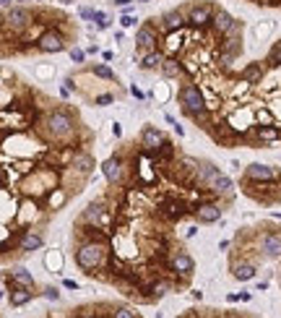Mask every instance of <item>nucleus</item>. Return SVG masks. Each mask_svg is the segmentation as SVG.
Wrapping results in <instances>:
<instances>
[{"label": "nucleus", "mask_w": 281, "mask_h": 318, "mask_svg": "<svg viewBox=\"0 0 281 318\" xmlns=\"http://www.w3.org/2000/svg\"><path fill=\"white\" fill-rule=\"evenodd\" d=\"M237 298H240V302H247L250 298H253V295H250V292H240V295H237Z\"/></svg>", "instance_id": "8fccbe9b"}, {"label": "nucleus", "mask_w": 281, "mask_h": 318, "mask_svg": "<svg viewBox=\"0 0 281 318\" xmlns=\"http://www.w3.org/2000/svg\"><path fill=\"white\" fill-rule=\"evenodd\" d=\"M68 55H71V60H73V63L75 65H83V63H86V50H81V47H71V50H68Z\"/></svg>", "instance_id": "473e14b6"}, {"label": "nucleus", "mask_w": 281, "mask_h": 318, "mask_svg": "<svg viewBox=\"0 0 281 318\" xmlns=\"http://www.w3.org/2000/svg\"><path fill=\"white\" fill-rule=\"evenodd\" d=\"M159 24H162V32H167V34H174V32H180V29L185 26L187 21H185V13H182L180 8H172V11L162 13V19H159Z\"/></svg>", "instance_id": "dca6fc26"}, {"label": "nucleus", "mask_w": 281, "mask_h": 318, "mask_svg": "<svg viewBox=\"0 0 281 318\" xmlns=\"http://www.w3.org/2000/svg\"><path fill=\"white\" fill-rule=\"evenodd\" d=\"M68 199H71V193H68V191H63V188H52L50 199H47V206L52 211H57V209H63L65 203H68Z\"/></svg>", "instance_id": "cd10ccee"}, {"label": "nucleus", "mask_w": 281, "mask_h": 318, "mask_svg": "<svg viewBox=\"0 0 281 318\" xmlns=\"http://www.w3.org/2000/svg\"><path fill=\"white\" fill-rule=\"evenodd\" d=\"M94 8H89V5H83V8H78V19H83V21H91L94 19Z\"/></svg>", "instance_id": "58836bf2"}, {"label": "nucleus", "mask_w": 281, "mask_h": 318, "mask_svg": "<svg viewBox=\"0 0 281 318\" xmlns=\"http://www.w3.org/2000/svg\"><path fill=\"white\" fill-rule=\"evenodd\" d=\"M42 298L55 302V300H60V290H57V287H44V290H42Z\"/></svg>", "instance_id": "4c0bfd02"}, {"label": "nucleus", "mask_w": 281, "mask_h": 318, "mask_svg": "<svg viewBox=\"0 0 281 318\" xmlns=\"http://www.w3.org/2000/svg\"><path fill=\"white\" fill-rule=\"evenodd\" d=\"M255 274H258L255 263H250V261L232 263V277L237 279V282H250V279H255Z\"/></svg>", "instance_id": "412c9836"}, {"label": "nucleus", "mask_w": 281, "mask_h": 318, "mask_svg": "<svg viewBox=\"0 0 281 318\" xmlns=\"http://www.w3.org/2000/svg\"><path fill=\"white\" fill-rule=\"evenodd\" d=\"M42 245H44V235L39 230H26L19 238V251L21 253H34V251H39Z\"/></svg>", "instance_id": "f3484780"}, {"label": "nucleus", "mask_w": 281, "mask_h": 318, "mask_svg": "<svg viewBox=\"0 0 281 318\" xmlns=\"http://www.w3.org/2000/svg\"><path fill=\"white\" fill-rule=\"evenodd\" d=\"M164 141H167L164 131H159L156 125H143V131H141V146H143V151L154 154L156 149L164 146Z\"/></svg>", "instance_id": "f8f14e48"}, {"label": "nucleus", "mask_w": 281, "mask_h": 318, "mask_svg": "<svg viewBox=\"0 0 281 318\" xmlns=\"http://www.w3.org/2000/svg\"><path fill=\"white\" fill-rule=\"evenodd\" d=\"M32 300H34V290H29V287L13 284L8 290V302L13 308H21V305H26V302H32Z\"/></svg>", "instance_id": "6ab92c4d"}, {"label": "nucleus", "mask_w": 281, "mask_h": 318, "mask_svg": "<svg viewBox=\"0 0 281 318\" xmlns=\"http://www.w3.org/2000/svg\"><path fill=\"white\" fill-rule=\"evenodd\" d=\"M276 178H279V172H276V167H271V164L253 162L245 167V180H250V183H273Z\"/></svg>", "instance_id": "9d476101"}, {"label": "nucleus", "mask_w": 281, "mask_h": 318, "mask_svg": "<svg viewBox=\"0 0 281 318\" xmlns=\"http://www.w3.org/2000/svg\"><path fill=\"white\" fill-rule=\"evenodd\" d=\"M255 139L261 143H276L281 139V131L276 125H258L255 128Z\"/></svg>", "instance_id": "a878e982"}, {"label": "nucleus", "mask_w": 281, "mask_h": 318, "mask_svg": "<svg viewBox=\"0 0 281 318\" xmlns=\"http://www.w3.org/2000/svg\"><path fill=\"white\" fill-rule=\"evenodd\" d=\"M86 55H99V47H96V44H89V47H86Z\"/></svg>", "instance_id": "a18cd8bd"}, {"label": "nucleus", "mask_w": 281, "mask_h": 318, "mask_svg": "<svg viewBox=\"0 0 281 318\" xmlns=\"http://www.w3.org/2000/svg\"><path fill=\"white\" fill-rule=\"evenodd\" d=\"M177 102H180V110L185 112L187 118H195V120H201L203 115H206V110H208L206 97H203V92L195 84H185V86H182L180 94H177Z\"/></svg>", "instance_id": "7ed1b4c3"}, {"label": "nucleus", "mask_w": 281, "mask_h": 318, "mask_svg": "<svg viewBox=\"0 0 281 318\" xmlns=\"http://www.w3.org/2000/svg\"><path fill=\"white\" fill-rule=\"evenodd\" d=\"M94 167H96V164H94V157H91L89 151H75V157H73V170H75V172L89 175Z\"/></svg>", "instance_id": "b1692460"}, {"label": "nucleus", "mask_w": 281, "mask_h": 318, "mask_svg": "<svg viewBox=\"0 0 281 318\" xmlns=\"http://www.w3.org/2000/svg\"><path fill=\"white\" fill-rule=\"evenodd\" d=\"M268 63H271V65H281V42H276V44L268 50Z\"/></svg>", "instance_id": "72a5a7b5"}, {"label": "nucleus", "mask_w": 281, "mask_h": 318, "mask_svg": "<svg viewBox=\"0 0 281 318\" xmlns=\"http://www.w3.org/2000/svg\"><path fill=\"white\" fill-rule=\"evenodd\" d=\"M169 269L177 277H190L193 271H195V261H193V256L187 253V251H174L169 256Z\"/></svg>", "instance_id": "ddd939ff"}, {"label": "nucleus", "mask_w": 281, "mask_h": 318, "mask_svg": "<svg viewBox=\"0 0 281 318\" xmlns=\"http://www.w3.org/2000/svg\"><path fill=\"white\" fill-rule=\"evenodd\" d=\"M34 21H37L34 11L26 8V5H21V3H16V5H11V8L5 11L3 26L11 29V32H16V34H21V32H26L29 26H34Z\"/></svg>", "instance_id": "20e7f679"}, {"label": "nucleus", "mask_w": 281, "mask_h": 318, "mask_svg": "<svg viewBox=\"0 0 281 318\" xmlns=\"http://www.w3.org/2000/svg\"><path fill=\"white\" fill-rule=\"evenodd\" d=\"M195 219L203 224H214L222 219V206H219V203H201V206L195 209Z\"/></svg>", "instance_id": "a211bd4d"}, {"label": "nucleus", "mask_w": 281, "mask_h": 318, "mask_svg": "<svg viewBox=\"0 0 281 318\" xmlns=\"http://www.w3.org/2000/svg\"><path fill=\"white\" fill-rule=\"evenodd\" d=\"M65 89H68V92H75V81H73V76H68V79H65Z\"/></svg>", "instance_id": "79ce46f5"}, {"label": "nucleus", "mask_w": 281, "mask_h": 318, "mask_svg": "<svg viewBox=\"0 0 281 318\" xmlns=\"http://www.w3.org/2000/svg\"><path fill=\"white\" fill-rule=\"evenodd\" d=\"M11 5H16V0H0V8H5V11H8Z\"/></svg>", "instance_id": "49530a36"}, {"label": "nucleus", "mask_w": 281, "mask_h": 318, "mask_svg": "<svg viewBox=\"0 0 281 318\" xmlns=\"http://www.w3.org/2000/svg\"><path fill=\"white\" fill-rule=\"evenodd\" d=\"M219 175H222V170H219L214 162H198V167H195V172H193V180H195V185H198V188L211 191V185L216 183Z\"/></svg>", "instance_id": "9b49d317"}, {"label": "nucleus", "mask_w": 281, "mask_h": 318, "mask_svg": "<svg viewBox=\"0 0 281 318\" xmlns=\"http://www.w3.org/2000/svg\"><path fill=\"white\" fill-rule=\"evenodd\" d=\"M135 3H149V0H135Z\"/></svg>", "instance_id": "864d4df0"}, {"label": "nucleus", "mask_w": 281, "mask_h": 318, "mask_svg": "<svg viewBox=\"0 0 281 318\" xmlns=\"http://www.w3.org/2000/svg\"><path fill=\"white\" fill-rule=\"evenodd\" d=\"M112 133L120 136V133H123V125H120V123H112Z\"/></svg>", "instance_id": "09e8293b"}, {"label": "nucleus", "mask_w": 281, "mask_h": 318, "mask_svg": "<svg viewBox=\"0 0 281 318\" xmlns=\"http://www.w3.org/2000/svg\"><path fill=\"white\" fill-rule=\"evenodd\" d=\"M182 71H185V68H182V63H180L177 58H164L162 68H159V73H162L167 81H174V79H180V76H182Z\"/></svg>", "instance_id": "4be33fe9"}, {"label": "nucleus", "mask_w": 281, "mask_h": 318, "mask_svg": "<svg viewBox=\"0 0 281 318\" xmlns=\"http://www.w3.org/2000/svg\"><path fill=\"white\" fill-rule=\"evenodd\" d=\"M169 290H172V284H169V282H154L149 292L154 295V298H164V295L169 292Z\"/></svg>", "instance_id": "2f4dec72"}, {"label": "nucleus", "mask_w": 281, "mask_h": 318, "mask_svg": "<svg viewBox=\"0 0 281 318\" xmlns=\"http://www.w3.org/2000/svg\"><path fill=\"white\" fill-rule=\"evenodd\" d=\"M60 3H63V5H71V3H73V0H60Z\"/></svg>", "instance_id": "603ef678"}, {"label": "nucleus", "mask_w": 281, "mask_h": 318, "mask_svg": "<svg viewBox=\"0 0 281 318\" xmlns=\"http://www.w3.org/2000/svg\"><path fill=\"white\" fill-rule=\"evenodd\" d=\"M258 248L265 258H281V232H263Z\"/></svg>", "instance_id": "2eb2a0df"}, {"label": "nucleus", "mask_w": 281, "mask_h": 318, "mask_svg": "<svg viewBox=\"0 0 281 318\" xmlns=\"http://www.w3.org/2000/svg\"><path fill=\"white\" fill-rule=\"evenodd\" d=\"M11 282L19 284V287H29V290H34V287H37V279L32 277V271L24 269V266L11 269Z\"/></svg>", "instance_id": "5701e85b"}, {"label": "nucleus", "mask_w": 281, "mask_h": 318, "mask_svg": "<svg viewBox=\"0 0 281 318\" xmlns=\"http://www.w3.org/2000/svg\"><path fill=\"white\" fill-rule=\"evenodd\" d=\"M115 42H125V32L120 29V32H115Z\"/></svg>", "instance_id": "3c124183"}, {"label": "nucleus", "mask_w": 281, "mask_h": 318, "mask_svg": "<svg viewBox=\"0 0 281 318\" xmlns=\"http://www.w3.org/2000/svg\"><path fill=\"white\" fill-rule=\"evenodd\" d=\"M265 76V68L261 63H250L242 68V73H240V79H242V84H258Z\"/></svg>", "instance_id": "393cba45"}, {"label": "nucleus", "mask_w": 281, "mask_h": 318, "mask_svg": "<svg viewBox=\"0 0 281 318\" xmlns=\"http://www.w3.org/2000/svg\"><path fill=\"white\" fill-rule=\"evenodd\" d=\"M222 50H224V52H232V55H240V50H242V40H240V34L224 37V44H222Z\"/></svg>", "instance_id": "c756f323"}, {"label": "nucleus", "mask_w": 281, "mask_h": 318, "mask_svg": "<svg viewBox=\"0 0 281 318\" xmlns=\"http://www.w3.org/2000/svg\"><path fill=\"white\" fill-rule=\"evenodd\" d=\"M271 32V24H261L258 26V37H263V34H268Z\"/></svg>", "instance_id": "37998d69"}, {"label": "nucleus", "mask_w": 281, "mask_h": 318, "mask_svg": "<svg viewBox=\"0 0 281 318\" xmlns=\"http://www.w3.org/2000/svg\"><path fill=\"white\" fill-rule=\"evenodd\" d=\"M44 131H47L50 139L65 141L75 133V118L65 107H55V110H50L47 115H44Z\"/></svg>", "instance_id": "f03ea898"}, {"label": "nucleus", "mask_w": 281, "mask_h": 318, "mask_svg": "<svg viewBox=\"0 0 281 318\" xmlns=\"http://www.w3.org/2000/svg\"><path fill=\"white\" fill-rule=\"evenodd\" d=\"M44 263H47L50 271H60V269H63V256H60L57 251H50L47 258H44Z\"/></svg>", "instance_id": "7c9ffc66"}, {"label": "nucleus", "mask_w": 281, "mask_h": 318, "mask_svg": "<svg viewBox=\"0 0 281 318\" xmlns=\"http://www.w3.org/2000/svg\"><path fill=\"white\" fill-rule=\"evenodd\" d=\"M164 58H167V52L164 50H151V52H143L141 55V71H159L164 63Z\"/></svg>", "instance_id": "aec40b11"}, {"label": "nucleus", "mask_w": 281, "mask_h": 318, "mask_svg": "<svg viewBox=\"0 0 281 318\" xmlns=\"http://www.w3.org/2000/svg\"><path fill=\"white\" fill-rule=\"evenodd\" d=\"M110 318H138V316H135L131 308H115V310L110 313Z\"/></svg>", "instance_id": "c9c22d12"}, {"label": "nucleus", "mask_w": 281, "mask_h": 318, "mask_svg": "<svg viewBox=\"0 0 281 318\" xmlns=\"http://www.w3.org/2000/svg\"><path fill=\"white\" fill-rule=\"evenodd\" d=\"M63 287H65V290H75V287H78V284H75L73 279H65V282H63Z\"/></svg>", "instance_id": "de8ad7c7"}, {"label": "nucleus", "mask_w": 281, "mask_h": 318, "mask_svg": "<svg viewBox=\"0 0 281 318\" xmlns=\"http://www.w3.org/2000/svg\"><path fill=\"white\" fill-rule=\"evenodd\" d=\"M112 58H115V52H112V50H104V52H102V60H104V63H110Z\"/></svg>", "instance_id": "c03bdc74"}, {"label": "nucleus", "mask_w": 281, "mask_h": 318, "mask_svg": "<svg viewBox=\"0 0 281 318\" xmlns=\"http://www.w3.org/2000/svg\"><path fill=\"white\" fill-rule=\"evenodd\" d=\"M135 3V0H112V5H117V8H128L125 13H131V5Z\"/></svg>", "instance_id": "ea45409f"}, {"label": "nucleus", "mask_w": 281, "mask_h": 318, "mask_svg": "<svg viewBox=\"0 0 281 318\" xmlns=\"http://www.w3.org/2000/svg\"><path fill=\"white\" fill-rule=\"evenodd\" d=\"M104 214H107V203H104V201H94V203H89V206L83 209V214H81L78 222L83 227H102Z\"/></svg>", "instance_id": "4468645a"}, {"label": "nucleus", "mask_w": 281, "mask_h": 318, "mask_svg": "<svg viewBox=\"0 0 281 318\" xmlns=\"http://www.w3.org/2000/svg\"><path fill=\"white\" fill-rule=\"evenodd\" d=\"M211 193H216V196H232V193H234V183H232V178L222 172V175L216 178V183L211 185Z\"/></svg>", "instance_id": "bb28decb"}, {"label": "nucleus", "mask_w": 281, "mask_h": 318, "mask_svg": "<svg viewBox=\"0 0 281 318\" xmlns=\"http://www.w3.org/2000/svg\"><path fill=\"white\" fill-rule=\"evenodd\" d=\"M120 26L123 29H135L138 26V19H135L133 13H123V16H120Z\"/></svg>", "instance_id": "f704fd0d"}, {"label": "nucleus", "mask_w": 281, "mask_h": 318, "mask_svg": "<svg viewBox=\"0 0 281 318\" xmlns=\"http://www.w3.org/2000/svg\"><path fill=\"white\" fill-rule=\"evenodd\" d=\"M211 29L219 34V37H232V34H240V24L232 19L229 11H222L216 8L214 19H211Z\"/></svg>", "instance_id": "6e6552de"}, {"label": "nucleus", "mask_w": 281, "mask_h": 318, "mask_svg": "<svg viewBox=\"0 0 281 318\" xmlns=\"http://www.w3.org/2000/svg\"><path fill=\"white\" fill-rule=\"evenodd\" d=\"M94 102L99 104V107H110V104L115 102V94H112V92H104V94H99V97H96Z\"/></svg>", "instance_id": "e433bc0d"}, {"label": "nucleus", "mask_w": 281, "mask_h": 318, "mask_svg": "<svg viewBox=\"0 0 281 318\" xmlns=\"http://www.w3.org/2000/svg\"><path fill=\"white\" fill-rule=\"evenodd\" d=\"M214 13H216V8L211 3H193L190 8L185 11V21L195 29H203V26H211Z\"/></svg>", "instance_id": "0eeeda50"}, {"label": "nucleus", "mask_w": 281, "mask_h": 318, "mask_svg": "<svg viewBox=\"0 0 281 318\" xmlns=\"http://www.w3.org/2000/svg\"><path fill=\"white\" fill-rule=\"evenodd\" d=\"M102 175H104V180H107L110 185H120V183H123V178H125L123 157L112 154L110 159H104V162H102Z\"/></svg>", "instance_id": "1a4fd4ad"}, {"label": "nucleus", "mask_w": 281, "mask_h": 318, "mask_svg": "<svg viewBox=\"0 0 281 318\" xmlns=\"http://www.w3.org/2000/svg\"><path fill=\"white\" fill-rule=\"evenodd\" d=\"M73 261H75V266H78L81 271H86V274H96V271L104 269V266H107V261H110L107 240H102V238L81 240V243L75 245V251H73Z\"/></svg>", "instance_id": "f257e3e1"}, {"label": "nucleus", "mask_w": 281, "mask_h": 318, "mask_svg": "<svg viewBox=\"0 0 281 318\" xmlns=\"http://www.w3.org/2000/svg\"><path fill=\"white\" fill-rule=\"evenodd\" d=\"M37 50L42 55H57V52L68 50V37L60 32V29H47L37 37Z\"/></svg>", "instance_id": "39448f33"}, {"label": "nucleus", "mask_w": 281, "mask_h": 318, "mask_svg": "<svg viewBox=\"0 0 281 318\" xmlns=\"http://www.w3.org/2000/svg\"><path fill=\"white\" fill-rule=\"evenodd\" d=\"M131 94L135 97V99H146V94H143V92H141L138 86H131Z\"/></svg>", "instance_id": "a19ab883"}, {"label": "nucleus", "mask_w": 281, "mask_h": 318, "mask_svg": "<svg viewBox=\"0 0 281 318\" xmlns=\"http://www.w3.org/2000/svg\"><path fill=\"white\" fill-rule=\"evenodd\" d=\"M89 71L94 73L96 79H102V81H117V73L112 71L107 63H91V65H89Z\"/></svg>", "instance_id": "c85d7f7f"}, {"label": "nucleus", "mask_w": 281, "mask_h": 318, "mask_svg": "<svg viewBox=\"0 0 281 318\" xmlns=\"http://www.w3.org/2000/svg\"><path fill=\"white\" fill-rule=\"evenodd\" d=\"M135 50L141 52H151V50H159V29L156 24H151V21H146V24H141L138 29H135Z\"/></svg>", "instance_id": "423d86ee"}, {"label": "nucleus", "mask_w": 281, "mask_h": 318, "mask_svg": "<svg viewBox=\"0 0 281 318\" xmlns=\"http://www.w3.org/2000/svg\"><path fill=\"white\" fill-rule=\"evenodd\" d=\"M16 3H21V5H24V3H26V0H16Z\"/></svg>", "instance_id": "5fc2aeb1"}]
</instances>
